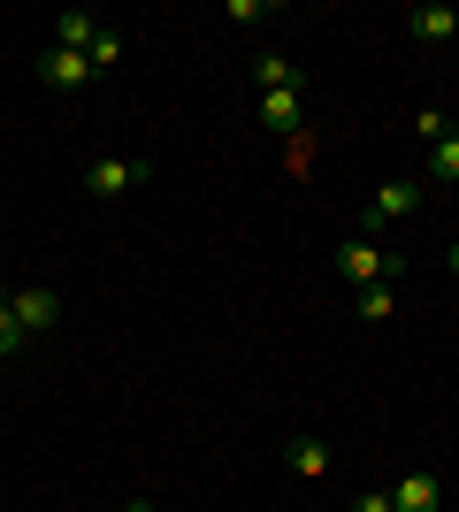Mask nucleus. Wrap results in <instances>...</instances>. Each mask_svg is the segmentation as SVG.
<instances>
[{
    "mask_svg": "<svg viewBox=\"0 0 459 512\" xmlns=\"http://www.w3.org/2000/svg\"><path fill=\"white\" fill-rule=\"evenodd\" d=\"M406 268H414V260L383 253V245H368V237H345V245H337V276H345L352 291H368V283H398Z\"/></svg>",
    "mask_w": 459,
    "mask_h": 512,
    "instance_id": "f257e3e1",
    "label": "nucleus"
},
{
    "mask_svg": "<svg viewBox=\"0 0 459 512\" xmlns=\"http://www.w3.org/2000/svg\"><path fill=\"white\" fill-rule=\"evenodd\" d=\"M146 176H153V161H138V153H131V161H92V169H85V192L92 199H123V192H138Z\"/></svg>",
    "mask_w": 459,
    "mask_h": 512,
    "instance_id": "f03ea898",
    "label": "nucleus"
},
{
    "mask_svg": "<svg viewBox=\"0 0 459 512\" xmlns=\"http://www.w3.org/2000/svg\"><path fill=\"white\" fill-rule=\"evenodd\" d=\"M8 306H16L23 337H39V329H54V321H62V299H54L46 283H8Z\"/></svg>",
    "mask_w": 459,
    "mask_h": 512,
    "instance_id": "7ed1b4c3",
    "label": "nucleus"
},
{
    "mask_svg": "<svg viewBox=\"0 0 459 512\" xmlns=\"http://www.w3.org/2000/svg\"><path fill=\"white\" fill-rule=\"evenodd\" d=\"M391 512H444V482L429 467L398 474V482H391Z\"/></svg>",
    "mask_w": 459,
    "mask_h": 512,
    "instance_id": "20e7f679",
    "label": "nucleus"
},
{
    "mask_svg": "<svg viewBox=\"0 0 459 512\" xmlns=\"http://www.w3.org/2000/svg\"><path fill=\"white\" fill-rule=\"evenodd\" d=\"M421 207V184H406V176H383L368 199V222H406V214Z\"/></svg>",
    "mask_w": 459,
    "mask_h": 512,
    "instance_id": "39448f33",
    "label": "nucleus"
},
{
    "mask_svg": "<svg viewBox=\"0 0 459 512\" xmlns=\"http://www.w3.org/2000/svg\"><path fill=\"white\" fill-rule=\"evenodd\" d=\"M452 39H459V8H444V0L414 8V46H452Z\"/></svg>",
    "mask_w": 459,
    "mask_h": 512,
    "instance_id": "423d86ee",
    "label": "nucleus"
},
{
    "mask_svg": "<svg viewBox=\"0 0 459 512\" xmlns=\"http://www.w3.org/2000/svg\"><path fill=\"white\" fill-rule=\"evenodd\" d=\"M39 77H46V85H62V92H77L92 77V62H85V54H69V46H46V54H39Z\"/></svg>",
    "mask_w": 459,
    "mask_h": 512,
    "instance_id": "0eeeda50",
    "label": "nucleus"
},
{
    "mask_svg": "<svg viewBox=\"0 0 459 512\" xmlns=\"http://www.w3.org/2000/svg\"><path fill=\"white\" fill-rule=\"evenodd\" d=\"M253 77H261V92H299V62H291V54H276V46H261V54H253Z\"/></svg>",
    "mask_w": 459,
    "mask_h": 512,
    "instance_id": "6e6552de",
    "label": "nucleus"
},
{
    "mask_svg": "<svg viewBox=\"0 0 459 512\" xmlns=\"http://www.w3.org/2000/svg\"><path fill=\"white\" fill-rule=\"evenodd\" d=\"M261 123H268V130H284V138H299V123H306L299 92H261Z\"/></svg>",
    "mask_w": 459,
    "mask_h": 512,
    "instance_id": "1a4fd4ad",
    "label": "nucleus"
},
{
    "mask_svg": "<svg viewBox=\"0 0 459 512\" xmlns=\"http://www.w3.org/2000/svg\"><path fill=\"white\" fill-rule=\"evenodd\" d=\"M92 39H100V23H92L85 8H69V16H54V46H69V54H92Z\"/></svg>",
    "mask_w": 459,
    "mask_h": 512,
    "instance_id": "9d476101",
    "label": "nucleus"
},
{
    "mask_svg": "<svg viewBox=\"0 0 459 512\" xmlns=\"http://www.w3.org/2000/svg\"><path fill=\"white\" fill-rule=\"evenodd\" d=\"M291 474H299V482H322L329 474V444L322 436H291Z\"/></svg>",
    "mask_w": 459,
    "mask_h": 512,
    "instance_id": "9b49d317",
    "label": "nucleus"
},
{
    "mask_svg": "<svg viewBox=\"0 0 459 512\" xmlns=\"http://www.w3.org/2000/svg\"><path fill=\"white\" fill-rule=\"evenodd\" d=\"M429 184H459V130L429 146Z\"/></svg>",
    "mask_w": 459,
    "mask_h": 512,
    "instance_id": "f8f14e48",
    "label": "nucleus"
},
{
    "mask_svg": "<svg viewBox=\"0 0 459 512\" xmlns=\"http://www.w3.org/2000/svg\"><path fill=\"white\" fill-rule=\"evenodd\" d=\"M360 314H368V321H391L398 314V283H368V291H360Z\"/></svg>",
    "mask_w": 459,
    "mask_h": 512,
    "instance_id": "ddd939ff",
    "label": "nucleus"
},
{
    "mask_svg": "<svg viewBox=\"0 0 459 512\" xmlns=\"http://www.w3.org/2000/svg\"><path fill=\"white\" fill-rule=\"evenodd\" d=\"M23 344H31V337H23V321H16V306H8V291H0V360H16Z\"/></svg>",
    "mask_w": 459,
    "mask_h": 512,
    "instance_id": "4468645a",
    "label": "nucleus"
},
{
    "mask_svg": "<svg viewBox=\"0 0 459 512\" xmlns=\"http://www.w3.org/2000/svg\"><path fill=\"white\" fill-rule=\"evenodd\" d=\"M85 62H92V69H115V62H123V39H115V31H100V39H92V54H85Z\"/></svg>",
    "mask_w": 459,
    "mask_h": 512,
    "instance_id": "2eb2a0df",
    "label": "nucleus"
},
{
    "mask_svg": "<svg viewBox=\"0 0 459 512\" xmlns=\"http://www.w3.org/2000/svg\"><path fill=\"white\" fill-rule=\"evenodd\" d=\"M414 138H429V146H437V138H452V123H444L437 107H429V115H414Z\"/></svg>",
    "mask_w": 459,
    "mask_h": 512,
    "instance_id": "dca6fc26",
    "label": "nucleus"
},
{
    "mask_svg": "<svg viewBox=\"0 0 459 512\" xmlns=\"http://www.w3.org/2000/svg\"><path fill=\"white\" fill-rule=\"evenodd\" d=\"M352 512H391V490H360V505Z\"/></svg>",
    "mask_w": 459,
    "mask_h": 512,
    "instance_id": "f3484780",
    "label": "nucleus"
},
{
    "mask_svg": "<svg viewBox=\"0 0 459 512\" xmlns=\"http://www.w3.org/2000/svg\"><path fill=\"white\" fill-rule=\"evenodd\" d=\"M123 512H161V505H146V497H131V505H123Z\"/></svg>",
    "mask_w": 459,
    "mask_h": 512,
    "instance_id": "a211bd4d",
    "label": "nucleus"
},
{
    "mask_svg": "<svg viewBox=\"0 0 459 512\" xmlns=\"http://www.w3.org/2000/svg\"><path fill=\"white\" fill-rule=\"evenodd\" d=\"M444 268H452V276H459V237H452V260H444Z\"/></svg>",
    "mask_w": 459,
    "mask_h": 512,
    "instance_id": "6ab92c4d",
    "label": "nucleus"
},
{
    "mask_svg": "<svg viewBox=\"0 0 459 512\" xmlns=\"http://www.w3.org/2000/svg\"><path fill=\"white\" fill-rule=\"evenodd\" d=\"M452 130H459V123H452Z\"/></svg>",
    "mask_w": 459,
    "mask_h": 512,
    "instance_id": "aec40b11",
    "label": "nucleus"
}]
</instances>
